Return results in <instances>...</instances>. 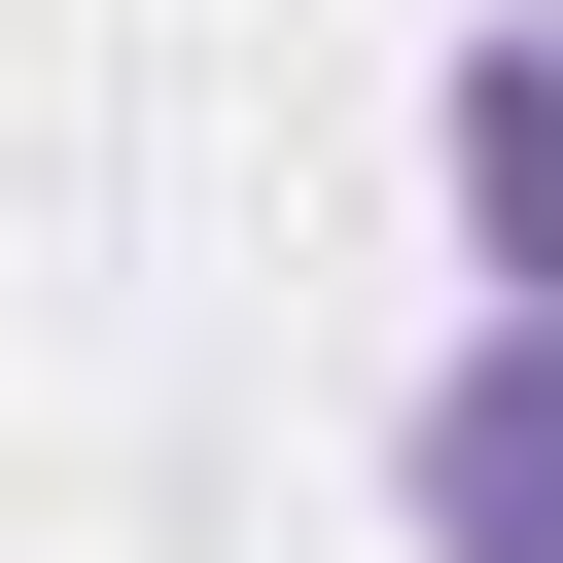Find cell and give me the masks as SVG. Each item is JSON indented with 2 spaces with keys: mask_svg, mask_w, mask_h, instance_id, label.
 Here are the masks:
<instances>
[{
  "mask_svg": "<svg viewBox=\"0 0 563 563\" xmlns=\"http://www.w3.org/2000/svg\"><path fill=\"white\" fill-rule=\"evenodd\" d=\"M387 528L422 563H563V317H457L387 387Z\"/></svg>",
  "mask_w": 563,
  "mask_h": 563,
  "instance_id": "1",
  "label": "cell"
},
{
  "mask_svg": "<svg viewBox=\"0 0 563 563\" xmlns=\"http://www.w3.org/2000/svg\"><path fill=\"white\" fill-rule=\"evenodd\" d=\"M422 211H457L493 317H563V0H457L422 35Z\"/></svg>",
  "mask_w": 563,
  "mask_h": 563,
  "instance_id": "2",
  "label": "cell"
}]
</instances>
